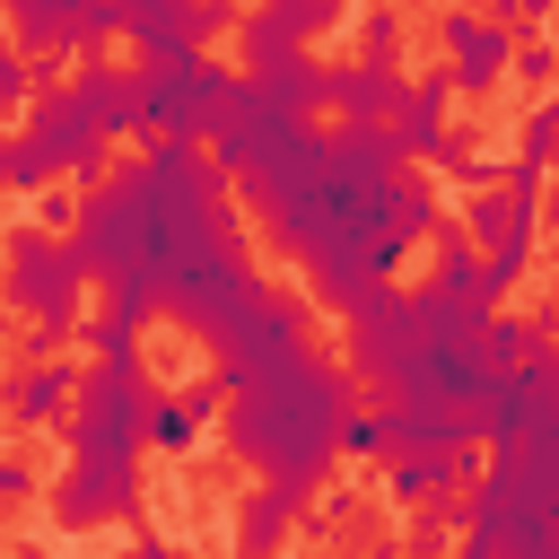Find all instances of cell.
Here are the masks:
<instances>
[{
    "instance_id": "13",
    "label": "cell",
    "mask_w": 559,
    "mask_h": 559,
    "mask_svg": "<svg viewBox=\"0 0 559 559\" xmlns=\"http://www.w3.org/2000/svg\"><path fill=\"white\" fill-rule=\"evenodd\" d=\"M52 515H61V533L140 515V454H122V463H105V454H70V472L52 480Z\"/></svg>"
},
{
    "instance_id": "1",
    "label": "cell",
    "mask_w": 559,
    "mask_h": 559,
    "mask_svg": "<svg viewBox=\"0 0 559 559\" xmlns=\"http://www.w3.org/2000/svg\"><path fill=\"white\" fill-rule=\"evenodd\" d=\"M236 236V183L218 175V157L157 140L140 157H114V175L96 192H79V253L87 280L114 288L122 314H166V280L201 253Z\"/></svg>"
},
{
    "instance_id": "42",
    "label": "cell",
    "mask_w": 559,
    "mask_h": 559,
    "mask_svg": "<svg viewBox=\"0 0 559 559\" xmlns=\"http://www.w3.org/2000/svg\"><path fill=\"white\" fill-rule=\"evenodd\" d=\"M0 9H9V0H0Z\"/></svg>"
},
{
    "instance_id": "32",
    "label": "cell",
    "mask_w": 559,
    "mask_h": 559,
    "mask_svg": "<svg viewBox=\"0 0 559 559\" xmlns=\"http://www.w3.org/2000/svg\"><path fill=\"white\" fill-rule=\"evenodd\" d=\"M26 498H35V463H26V454H0V515L26 507Z\"/></svg>"
},
{
    "instance_id": "18",
    "label": "cell",
    "mask_w": 559,
    "mask_h": 559,
    "mask_svg": "<svg viewBox=\"0 0 559 559\" xmlns=\"http://www.w3.org/2000/svg\"><path fill=\"white\" fill-rule=\"evenodd\" d=\"M445 105H454V70H445V61L419 70V87H402V105H393V140H402V157H437V148L454 140Z\"/></svg>"
},
{
    "instance_id": "16",
    "label": "cell",
    "mask_w": 559,
    "mask_h": 559,
    "mask_svg": "<svg viewBox=\"0 0 559 559\" xmlns=\"http://www.w3.org/2000/svg\"><path fill=\"white\" fill-rule=\"evenodd\" d=\"M472 480H480L472 445H402V454H384V489H393L402 507H437V498H463Z\"/></svg>"
},
{
    "instance_id": "4",
    "label": "cell",
    "mask_w": 559,
    "mask_h": 559,
    "mask_svg": "<svg viewBox=\"0 0 559 559\" xmlns=\"http://www.w3.org/2000/svg\"><path fill=\"white\" fill-rule=\"evenodd\" d=\"M148 402H157L148 367H87V376H79V402H70V419H61V445L122 463V454L148 445Z\"/></svg>"
},
{
    "instance_id": "29",
    "label": "cell",
    "mask_w": 559,
    "mask_h": 559,
    "mask_svg": "<svg viewBox=\"0 0 559 559\" xmlns=\"http://www.w3.org/2000/svg\"><path fill=\"white\" fill-rule=\"evenodd\" d=\"M524 166H559V96H533V114H524Z\"/></svg>"
},
{
    "instance_id": "28",
    "label": "cell",
    "mask_w": 559,
    "mask_h": 559,
    "mask_svg": "<svg viewBox=\"0 0 559 559\" xmlns=\"http://www.w3.org/2000/svg\"><path fill=\"white\" fill-rule=\"evenodd\" d=\"M463 542V498H437V507H411V559H445Z\"/></svg>"
},
{
    "instance_id": "25",
    "label": "cell",
    "mask_w": 559,
    "mask_h": 559,
    "mask_svg": "<svg viewBox=\"0 0 559 559\" xmlns=\"http://www.w3.org/2000/svg\"><path fill=\"white\" fill-rule=\"evenodd\" d=\"M358 61L367 70H402V9L393 0H367L358 9Z\"/></svg>"
},
{
    "instance_id": "33",
    "label": "cell",
    "mask_w": 559,
    "mask_h": 559,
    "mask_svg": "<svg viewBox=\"0 0 559 559\" xmlns=\"http://www.w3.org/2000/svg\"><path fill=\"white\" fill-rule=\"evenodd\" d=\"M122 9V35H140V26H157V17H183L192 0H114Z\"/></svg>"
},
{
    "instance_id": "2",
    "label": "cell",
    "mask_w": 559,
    "mask_h": 559,
    "mask_svg": "<svg viewBox=\"0 0 559 559\" xmlns=\"http://www.w3.org/2000/svg\"><path fill=\"white\" fill-rule=\"evenodd\" d=\"M349 419H358L349 367L306 358L297 376H280V384H262V393H236V402H227V454H236V463H253L262 480H280V489H297V498H314V489H323V472H332V454H341V428H349Z\"/></svg>"
},
{
    "instance_id": "38",
    "label": "cell",
    "mask_w": 559,
    "mask_h": 559,
    "mask_svg": "<svg viewBox=\"0 0 559 559\" xmlns=\"http://www.w3.org/2000/svg\"><path fill=\"white\" fill-rule=\"evenodd\" d=\"M542 227H550V236H559V201H542Z\"/></svg>"
},
{
    "instance_id": "24",
    "label": "cell",
    "mask_w": 559,
    "mask_h": 559,
    "mask_svg": "<svg viewBox=\"0 0 559 559\" xmlns=\"http://www.w3.org/2000/svg\"><path fill=\"white\" fill-rule=\"evenodd\" d=\"M52 175H61V157H52L35 131L0 140V183H9V192H52Z\"/></svg>"
},
{
    "instance_id": "26",
    "label": "cell",
    "mask_w": 559,
    "mask_h": 559,
    "mask_svg": "<svg viewBox=\"0 0 559 559\" xmlns=\"http://www.w3.org/2000/svg\"><path fill=\"white\" fill-rule=\"evenodd\" d=\"M79 341L96 349V367H140V314H122V306L87 314V332H79Z\"/></svg>"
},
{
    "instance_id": "14",
    "label": "cell",
    "mask_w": 559,
    "mask_h": 559,
    "mask_svg": "<svg viewBox=\"0 0 559 559\" xmlns=\"http://www.w3.org/2000/svg\"><path fill=\"white\" fill-rule=\"evenodd\" d=\"M341 9H349V0H262V9H245V17H236V52H245V70H271V61L306 52V35H323Z\"/></svg>"
},
{
    "instance_id": "3",
    "label": "cell",
    "mask_w": 559,
    "mask_h": 559,
    "mask_svg": "<svg viewBox=\"0 0 559 559\" xmlns=\"http://www.w3.org/2000/svg\"><path fill=\"white\" fill-rule=\"evenodd\" d=\"M262 297H271V280L253 271V253H245L236 236H227V245H201V253L166 280V314H175L192 341H227Z\"/></svg>"
},
{
    "instance_id": "27",
    "label": "cell",
    "mask_w": 559,
    "mask_h": 559,
    "mask_svg": "<svg viewBox=\"0 0 559 559\" xmlns=\"http://www.w3.org/2000/svg\"><path fill=\"white\" fill-rule=\"evenodd\" d=\"M542 341H550V332H542L533 314H507V306H498V314L480 323V349H489V367H524V358H533Z\"/></svg>"
},
{
    "instance_id": "22",
    "label": "cell",
    "mask_w": 559,
    "mask_h": 559,
    "mask_svg": "<svg viewBox=\"0 0 559 559\" xmlns=\"http://www.w3.org/2000/svg\"><path fill=\"white\" fill-rule=\"evenodd\" d=\"M428 288H437V297H454V306H472V314H498V288H489V262H480V245H472L463 227H445V236H437V262H428Z\"/></svg>"
},
{
    "instance_id": "35",
    "label": "cell",
    "mask_w": 559,
    "mask_h": 559,
    "mask_svg": "<svg viewBox=\"0 0 559 559\" xmlns=\"http://www.w3.org/2000/svg\"><path fill=\"white\" fill-rule=\"evenodd\" d=\"M498 559H559V524H550V533H533V542H515V550H498Z\"/></svg>"
},
{
    "instance_id": "34",
    "label": "cell",
    "mask_w": 559,
    "mask_h": 559,
    "mask_svg": "<svg viewBox=\"0 0 559 559\" xmlns=\"http://www.w3.org/2000/svg\"><path fill=\"white\" fill-rule=\"evenodd\" d=\"M550 9H559V0H489V17H498L507 35H515V26H542Z\"/></svg>"
},
{
    "instance_id": "9",
    "label": "cell",
    "mask_w": 559,
    "mask_h": 559,
    "mask_svg": "<svg viewBox=\"0 0 559 559\" xmlns=\"http://www.w3.org/2000/svg\"><path fill=\"white\" fill-rule=\"evenodd\" d=\"M9 35H17V52L35 61H52V52H79V61H96L114 35H122V9L114 0H9Z\"/></svg>"
},
{
    "instance_id": "8",
    "label": "cell",
    "mask_w": 559,
    "mask_h": 559,
    "mask_svg": "<svg viewBox=\"0 0 559 559\" xmlns=\"http://www.w3.org/2000/svg\"><path fill=\"white\" fill-rule=\"evenodd\" d=\"M472 411H480V437H489L498 454L524 445V437H542V428H559V349L542 341L524 367H498Z\"/></svg>"
},
{
    "instance_id": "36",
    "label": "cell",
    "mask_w": 559,
    "mask_h": 559,
    "mask_svg": "<svg viewBox=\"0 0 559 559\" xmlns=\"http://www.w3.org/2000/svg\"><path fill=\"white\" fill-rule=\"evenodd\" d=\"M114 559H175V542H157V533H140L131 550H114Z\"/></svg>"
},
{
    "instance_id": "6",
    "label": "cell",
    "mask_w": 559,
    "mask_h": 559,
    "mask_svg": "<svg viewBox=\"0 0 559 559\" xmlns=\"http://www.w3.org/2000/svg\"><path fill=\"white\" fill-rule=\"evenodd\" d=\"M0 253H9V306H26L35 323L44 314H87L79 306V288H87V253L70 245V236H44V227H9L0 236Z\"/></svg>"
},
{
    "instance_id": "20",
    "label": "cell",
    "mask_w": 559,
    "mask_h": 559,
    "mask_svg": "<svg viewBox=\"0 0 559 559\" xmlns=\"http://www.w3.org/2000/svg\"><path fill=\"white\" fill-rule=\"evenodd\" d=\"M245 87H253L271 114H288V122H314V105H332V70H323L314 52H288V61H271V70H245Z\"/></svg>"
},
{
    "instance_id": "30",
    "label": "cell",
    "mask_w": 559,
    "mask_h": 559,
    "mask_svg": "<svg viewBox=\"0 0 559 559\" xmlns=\"http://www.w3.org/2000/svg\"><path fill=\"white\" fill-rule=\"evenodd\" d=\"M507 79H524V87H542V96H559V44L550 35H533V44H515V70Z\"/></svg>"
},
{
    "instance_id": "11",
    "label": "cell",
    "mask_w": 559,
    "mask_h": 559,
    "mask_svg": "<svg viewBox=\"0 0 559 559\" xmlns=\"http://www.w3.org/2000/svg\"><path fill=\"white\" fill-rule=\"evenodd\" d=\"M26 131H35V140L61 157V175H70L79 192H96V183L114 175V140L87 122V105H79L61 79H44V87H35V105H26Z\"/></svg>"
},
{
    "instance_id": "31",
    "label": "cell",
    "mask_w": 559,
    "mask_h": 559,
    "mask_svg": "<svg viewBox=\"0 0 559 559\" xmlns=\"http://www.w3.org/2000/svg\"><path fill=\"white\" fill-rule=\"evenodd\" d=\"M341 454H367V463H384V454H393V428H384L376 411H358V419L341 428Z\"/></svg>"
},
{
    "instance_id": "19",
    "label": "cell",
    "mask_w": 559,
    "mask_h": 559,
    "mask_svg": "<svg viewBox=\"0 0 559 559\" xmlns=\"http://www.w3.org/2000/svg\"><path fill=\"white\" fill-rule=\"evenodd\" d=\"M306 507H314V498H297V489H280V480L245 489V498H236V559H280V542L297 533Z\"/></svg>"
},
{
    "instance_id": "12",
    "label": "cell",
    "mask_w": 559,
    "mask_h": 559,
    "mask_svg": "<svg viewBox=\"0 0 559 559\" xmlns=\"http://www.w3.org/2000/svg\"><path fill=\"white\" fill-rule=\"evenodd\" d=\"M437 52H445V70H454L463 96H489V87L515 70V35H507L489 9H472V0H445V9H437Z\"/></svg>"
},
{
    "instance_id": "37",
    "label": "cell",
    "mask_w": 559,
    "mask_h": 559,
    "mask_svg": "<svg viewBox=\"0 0 559 559\" xmlns=\"http://www.w3.org/2000/svg\"><path fill=\"white\" fill-rule=\"evenodd\" d=\"M533 323H542V332H559V288H550V306H542V314H533Z\"/></svg>"
},
{
    "instance_id": "41",
    "label": "cell",
    "mask_w": 559,
    "mask_h": 559,
    "mask_svg": "<svg viewBox=\"0 0 559 559\" xmlns=\"http://www.w3.org/2000/svg\"><path fill=\"white\" fill-rule=\"evenodd\" d=\"M0 52H9V44H0Z\"/></svg>"
},
{
    "instance_id": "5",
    "label": "cell",
    "mask_w": 559,
    "mask_h": 559,
    "mask_svg": "<svg viewBox=\"0 0 559 559\" xmlns=\"http://www.w3.org/2000/svg\"><path fill=\"white\" fill-rule=\"evenodd\" d=\"M218 349V393L236 402V393H262V384H280V376H297L306 367V306L297 297H262L227 341H210Z\"/></svg>"
},
{
    "instance_id": "7",
    "label": "cell",
    "mask_w": 559,
    "mask_h": 559,
    "mask_svg": "<svg viewBox=\"0 0 559 559\" xmlns=\"http://www.w3.org/2000/svg\"><path fill=\"white\" fill-rule=\"evenodd\" d=\"M140 79H148V131H157V140H183V148H201V140L218 131L227 96H236V70H218L210 52L166 61V70H140Z\"/></svg>"
},
{
    "instance_id": "21",
    "label": "cell",
    "mask_w": 559,
    "mask_h": 559,
    "mask_svg": "<svg viewBox=\"0 0 559 559\" xmlns=\"http://www.w3.org/2000/svg\"><path fill=\"white\" fill-rule=\"evenodd\" d=\"M70 402H79V367H61V358H26L9 376V419L17 428H61Z\"/></svg>"
},
{
    "instance_id": "17",
    "label": "cell",
    "mask_w": 559,
    "mask_h": 559,
    "mask_svg": "<svg viewBox=\"0 0 559 559\" xmlns=\"http://www.w3.org/2000/svg\"><path fill=\"white\" fill-rule=\"evenodd\" d=\"M376 419L393 428V454L402 445H480V411L472 402H437V393H384Z\"/></svg>"
},
{
    "instance_id": "40",
    "label": "cell",
    "mask_w": 559,
    "mask_h": 559,
    "mask_svg": "<svg viewBox=\"0 0 559 559\" xmlns=\"http://www.w3.org/2000/svg\"><path fill=\"white\" fill-rule=\"evenodd\" d=\"M9 314H17V306H9V288H0V332H9Z\"/></svg>"
},
{
    "instance_id": "10",
    "label": "cell",
    "mask_w": 559,
    "mask_h": 559,
    "mask_svg": "<svg viewBox=\"0 0 559 559\" xmlns=\"http://www.w3.org/2000/svg\"><path fill=\"white\" fill-rule=\"evenodd\" d=\"M463 236L480 245L489 288H498V306H507V297H515V280H524V262H533V245H542V201H524V192H472Z\"/></svg>"
},
{
    "instance_id": "43",
    "label": "cell",
    "mask_w": 559,
    "mask_h": 559,
    "mask_svg": "<svg viewBox=\"0 0 559 559\" xmlns=\"http://www.w3.org/2000/svg\"><path fill=\"white\" fill-rule=\"evenodd\" d=\"M0 192H9V183H0Z\"/></svg>"
},
{
    "instance_id": "23",
    "label": "cell",
    "mask_w": 559,
    "mask_h": 559,
    "mask_svg": "<svg viewBox=\"0 0 559 559\" xmlns=\"http://www.w3.org/2000/svg\"><path fill=\"white\" fill-rule=\"evenodd\" d=\"M402 70H367V61H341L332 70V105H341V122H393V105H402Z\"/></svg>"
},
{
    "instance_id": "15",
    "label": "cell",
    "mask_w": 559,
    "mask_h": 559,
    "mask_svg": "<svg viewBox=\"0 0 559 559\" xmlns=\"http://www.w3.org/2000/svg\"><path fill=\"white\" fill-rule=\"evenodd\" d=\"M70 96L87 105V122L105 131V140H131V131H148V79H140V61H79V79H70Z\"/></svg>"
},
{
    "instance_id": "39",
    "label": "cell",
    "mask_w": 559,
    "mask_h": 559,
    "mask_svg": "<svg viewBox=\"0 0 559 559\" xmlns=\"http://www.w3.org/2000/svg\"><path fill=\"white\" fill-rule=\"evenodd\" d=\"M17 559H52V550H44V542H17Z\"/></svg>"
}]
</instances>
